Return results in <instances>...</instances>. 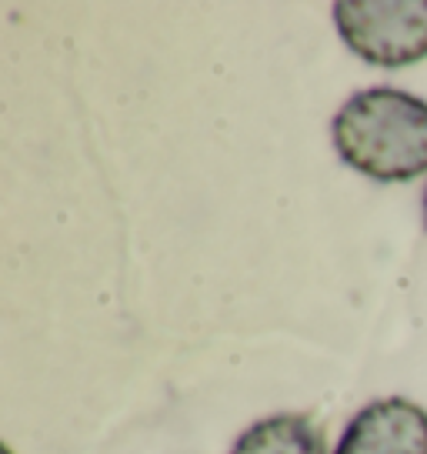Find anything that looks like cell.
<instances>
[{"label": "cell", "instance_id": "obj_5", "mask_svg": "<svg viewBox=\"0 0 427 454\" xmlns=\"http://www.w3.org/2000/svg\"><path fill=\"white\" fill-rule=\"evenodd\" d=\"M424 221H427V194H424Z\"/></svg>", "mask_w": 427, "mask_h": 454}, {"label": "cell", "instance_id": "obj_2", "mask_svg": "<svg viewBox=\"0 0 427 454\" xmlns=\"http://www.w3.org/2000/svg\"><path fill=\"white\" fill-rule=\"evenodd\" d=\"M334 24L341 41L374 67L400 71L427 57V0H341Z\"/></svg>", "mask_w": 427, "mask_h": 454}, {"label": "cell", "instance_id": "obj_3", "mask_svg": "<svg viewBox=\"0 0 427 454\" xmlns=\"http://www.w3.org/2000/svg\"><path fill=\"white\" fill-rule=\"evenodd\" d=\"M334 454H427V411L408 397H381L347 421Z\"/></svg>", "mask_w": 427, "mask_h": 454}, {"label": "cell", "instance_id": "obj_4", "mask_svg": "<svg viewBox=\"0 0 427 454\" xmlns=\"http://www.w3.org/2000/svg\"><path fill=\"white\" fill-rule=\"evenodd\" d=\"M230 454H328V441L307 414H271L247 427Z\"/></svg>", "mask_w": 427, "mask_h": 454}, {"label": "cell", "instance_id": "obj_6", "mask_svg": "<svg viewBox=\"0 0 427 454\" xmlns=\"http://www.w3.org/2000/svg\"><path fill=\"white\" fill-rule=\"evenodd\" d=\"M4 454H14V451H11V448H4Z\"/></svg>", "mask_w": 427, "mask_h": 454}, {"label": "cell", "instance_id": "obj_1", "mask_svg": "<svg viewBox=\"0 0 427 454\" xmlns=\"http://www.w3.org/2000/svg\"><path fill=\"white\" fill-rule=\"evenodd\" d=\"M330 141L347 168L381 184L427 174V100L398 87H368L330 121Z\"/></svg>", "mask_w": 427, "mask_h": 454}]
</instances>
